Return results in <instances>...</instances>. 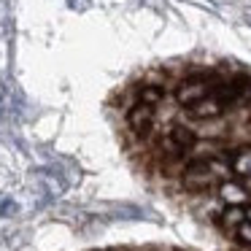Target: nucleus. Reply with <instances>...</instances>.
Here are the masks:
<instances>
[{"instance_id":"f257e3e1","label":"nucleus","mask_w":251,"mask_h":251,"mask_svg":"<svg viewBox=\"0 0 251 251\" xmlns=\"http://www.w3.org/2000/svg\"><path fill=\"white\" fill-rule=\"evenodd\" d=\"M208 95H211V84L202 76L184 78V81L176 87V100H178L181 105H195V103H200L202 98H208Z\"/></svg>"},{"instance_id":"f03ea898","label":"nucleus","mask_w":251,"mask_h":251,"mask_svg":"<svg viewBox=\"0 0 251 251\" xmlns=\"http://www.w3.org/2000/svg\"><path fill=\"white\" fill-rule=\"evenodd\" d=\"M184 186L186 189H195V192H202L208 189V186H213V181H216V176L211 173V168H208V159H195V162L186 165L184 170Z\"/></svg>"},{"instance_id":"7ed1b4c3","label":"nucleus","mask_w":251,"mask_h":251,"mask_svg":"<svg viewBox=\"0 0 251 251\" xmlns=\"http://www.w3.org/2000/svg\"><path fill=\"white\" fill-rule=\"evenodd\" d=\"M219 200L224 202V205H240L243 208L246 202H249V192H246V186L240 184V181H222L219 184Z\"/></svg>"},{"instance_id":"20e7f679","label":"nucleus","mask_w":251,"mask_h":251,"mask_svg":"<svg viewBox=\"0 0 251 251\" xmlns=\"http://www.w3.org/2000/svg\"><path fill=\"white\" fill-rule=\"evenodd\" d=\"M189 116H195V119H216V116H222L224 111V103L222 100H216L213 95H208V98H202L200 103L189 105Z\"/></svg>"},{"instance_id":"39448f33","label":"nucleus","mask_w":251,"mask_h":251,"mask_svg":"<svg viewBox=\"0 0 251 251\" xmlns=\"http://www.w3.org/2000/svg\"><path fill=\"white\" fill-rule=\"evenodd\" d=\"M127 122H130V127L138 135H143L149 130V125L154 122V108L151 105H143V103H135L130 108V114H127Z\"/></svg>"},{"instance_id":"423d86ee","label":"nucleus","mask_w":251,"mask_h":251,"mask_svg":"<svg viewBox=\"0 0 251 251\" xmlns=\"http://www.w3.org/2000/svg\"><path fill=\"white\" fill-rule=\"evenodd\" d=\"M227 162H229V173L246 178V176L251 173V146L235 149L232 154H227Z\"/></svg>"},{"instance_id":"0eeeda50","label":"nucleus","mask_w":251,"mask_h":251,"mask_svg":"<svg viewBox=\"0 0 251 251\" xmlns=\"http://www.w3.org/2000/svg\"><path fill=\"white\" fill-rule=\"evenodd\" d=\"M170 143L176 149H189L197 143V135L192 130H186L184 125H176V127H170Z\"/></svg>"},{"instance_id":"6e6552de","label":"nucleus","mask_w":251,"mask_h":251,"mask_svg":"<svg viewBox=\"0 0 251 251\" xmlns=\"http://www.w3.org/2000/svg\"><path fill=\"white\" fill-rule=\"evenodd\" d=\"M243 222H246V208L240 205H227V211L222 213V224L229 229H238Z\"/></svg>"},{"instance_id":"1a4fd4ad","label":"nucleus","mask_w":251,"mask_h":251,"mask_svg":"<svg viewBox=\"0 0 251 251\" xmlns=\"http://www.w3.org/2000/svg\"><path fill=\"white\" fill-rule=\"evenodd\" d=\"M159 100H162V89L159 87H151V84H149V87H143L141 89V95H138V103H143V105H157Z\"/></svg>"},{"instance_id":"9d476101","label":"nucleus","mask_w":251,"mask_h":251,"mask_svg":"<svg viewBox=\"0 0 251 251\" xmlns=\"http://www.w3.org/2000/svg\"><path fill=\"white\" fill-rule=\"evenodd\" d=\"M235 232H238V240H240V243L251 246V224H249V222H243L238 229H235Z\"/></svg>"},{"instance_id":"9b49d317","label":"nucleus","mask_w":251,"mask_h":251,"mask_svg":"<svg viewBox=\"0 0 251 251\" xmlns=\"http://www.w3.org/2000/svg\"><path fill=\"white\" fill-rule=\"evenodd\" d=\"M240 184H243V186H246V192H251V173H249V176H246V178H243V181H240Z\"/></svg>"},{"instance_id":"f8f14e48","label":"nucleus","mask_w":251,"mask_h":251,"mask_svg":"<svg viewBox=\"0 0 251 251\" xmlns=\"http://www.w3.org/2000/svg\"><path fill=\"white\" fill-rule=\"evenodd\" d=\"M246 222L251 224V208H246Z\"/></svg>"},{"instance_id":"ddd939ff","label":"nucleus","mask_w":251,"mask_h":251,"mask_svg":"<svg viewBox=\"0 0 251 251\" xmlns=\"http://www.w3.org/2000/svg\"><path fill=\"white\" fill-rule=\"evenodd\" d=\"M249 208H251V192H249Z\"/></svg>"}]
</instances>
